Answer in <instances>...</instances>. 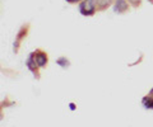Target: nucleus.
<instances>
[{
	"label": "nucleus",
	"mask_w": 153,
	"mask_h": 127,
	"mask_svg": "<svg viewBox=\"0 0 153 127\" xmlns=\"http://www.w3.org/2000/svg\"><path fill=\"white\" fill-rule=\"evenodd\" d=\"M35 61L37 62V66L44 68L47 64V56L45 54H42V52H37L36 56H35Z\"/></svg>",
	"instance_id": "2"
},
{
	"label": "nucleus",
	"mask_w": 153,
	"mask_h": 127,
	"mask_svg": "<svg viewBox=\"0 0 153 127\" xmlns=\"http://www.w3.org/2000/svg\"><path fill=\"white\" fill-rule=\"evenodd\" d=\"M96 5H97L96 0H83V3L79 5V10L83 15H92L96 12Z\"/></svg>",
	"instance_id": "1"
},
{
	"label": "nucleus",
	"mask_w": 153,
	"mask_h": 127,
	"mask_svg": "<svg viewBox=\"0 0 153 127\" xmlns=\"http://www.w3.org/2000/svg\"><path fill=\"white\" fill-rule=\"evenodd\" d=\"M126 9H128V3L125 0H116V3H115V12L124 13Z\"/></svg>",
	"instance_id": "3"
},
{
	"label": "nucleus",
	"mask_w": 153,
	"mask_h": 127,
	"mask_svg": "<svg viewBox=\"0 0 153 127\" xmlns=\"http://www.w3.org/2000/svg\"><path fill=\"white\" fill-rule=\"evenodd\" d=\"M70 109H71V111H74V109H75V106L73 104V103H70Z\"/></svg>",
	"instance_id": "8"
},
{
	"label": "nucleus",
	"mask_w": 153,
	"mask_h": 127,
	"mask_svg": "<svg viewBox=\"0 0 153 127\" xmlns=\"http://www.w3.org/2000/svg\"><path fill=\"white\" fill-rule=\"evenodd\" d=\"M56 62H57V64H59V65H60V66H61V68H66V66H68V65H69V62H68V60H66V59H64V57H60L59 60H57V61H56Z\"/></svg>",
	"instance_id": "7"
},
{
	"label": "nucleus",
	"mask_w": 153,
	"mask_h": 127,
	"mask_svg": "<svg viewBox=\"0 0 153 127\" xmlns=\"http://www.w3.org/2000/svg\"><path fill=\"white\" fill-rule=\"evenodd\" d=\"M27 65H28V68H30L31 70H35L37 62H36V61H33V55H31V57L27 60Z\"/></svg>",
	"instance_id": "6"
},
{
	"label": "nucleus",
	"mask_w": 153,
	"mask_h": 127,
	"mask_svg": "<svg viewBox=\"0 0 153 127\" xmlns=\"http://www.w3.org/2000/svg\"><path fill=\"white\" fill-rule=\"evenodd\" d=\"M131 1H133L134 4H137V3H139V0H131Z\"/></svg>",
	"instance_id": "10"
},
{
	"label": "nucleus",
	"mask_w": 153,
	"mask_h": 127,
	"mask_svg": "<svg viewBox=\"0 0 153 127\" xmlns=\"http://www.w3.org/2000/svg\"><path fill=\"white\" fill-rule=\"evenodd\" d=\"M96 1H97V5H98L100 9H105L110 3L112 1V0H96Z\"/></svg>",
	"instance_id": "5"
},
{
	"label": "nucleus",
	"mask_w": 153,
	"mask_h": 127,
	"mask_svg": "<svg viewBox=\"0 0 153 127\" xmlns=\"http://www.w3.org/2000/svg\"><path fill=\"white\" fill-rule=\"evenodd\" d=\"M151 94H153V89H152V92H151Z\"/></svg>",
	"instance_id": "11"
},
{
	"label": "nucleus",
	"mask_w": 153,
	"mask_h": 127,
	"mask_svg": "<svg viewBox=\"0 0 153 127\" xmlns=\"http://www.w3.org/2000/svg\"><path fill=\"white\" fill-rule=\"evenodd\" d=\"M66 1H70V3H75V1H79V0H66Z\"/></svg>",
	"instance_id": "9"
},
{
	"label": "nucleus",
	"mask_w": 153,
	"mask_h": 127,
	"mask_svg": "<svg viewBox=\"0 0 153 127\" xmlns=\"http://www.w3.org/2000/svg\"><path fill=\"white\" fill-rule=\"evenodd\" d=\"M143 104H144L146 108H149V109H153V99L151 97H146L143 99Z\"/></svg>",
	"instance_id": "4"
}]
</instances>
